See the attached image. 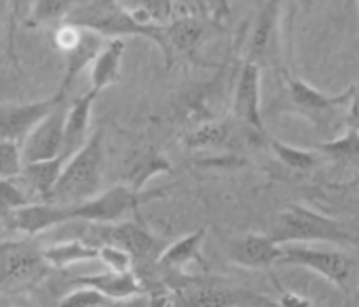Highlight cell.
<instances>
[{
  "label": "cell",
  "mask_w": 359,
  "mask_h": 307,
  "mask_svg": "<svg viewBox=\"0 0 359 307\" xmlns=\"http://www.w3.org/2000/svg\"><path fill=\"white\" fill-rule=\"evenodd\" d=\"M64 23H72V25H77L81 29L95 31L102 37L147 39V41L158 46L165 66L171 67L173 62H175L171 44H169L168 27L142 25L121 6L119 0H87Z\"/></svg>",
  "instance_id": "1"
},
{
  "label": "cell",
  "mask_w": 359,
  "mask_h": 307,
  "mask_svg": "<svg viewBox=\"0 0 359 307\" xmlns=\"http://www.w3.org/2000/svg\"><path fill=\"white\" fill-rule=\"evenodd\" d=\"M283 90L271 114H294L316 127L319 132H329L337 127V121L346 117V108L353 95V85L340 95H327L319 88L311 87L306 81L280 71Z\"/></svg>",
  "instance_id": "2"
},
{
  "label": "cell",
  "mask_w": 359,
  "mask_h": 307,
  "mask_svg": "<svg viewBox=\"0 0 359 307\" xmlns=\"http://www.w3.org/2000/svg\"><path fill=\"white\" fill-rule=\"evenodd\" d=\"M273 240L285 244H337L350 246L358 238L350 233L342 221L329 217L325 213L311 210L308 205L290 204L277 215V219L269 228Z\"/></svg>",
  "instance_id": "3"
},
{
  "label": "cell",
  "mask_w": 359,
  "mask_h": 307,
  "mask_svg": "<svg viewBox=\"0 0 359 307\" xmlns=\"http://www.w3.org/2000/svg\"><path fill=\"white\" fill-rule=\"evenodd\" d=\"M104 168V131H95L83 146L69 156L56 189L48 202L74 205L93 198L100 191Z\"/></svg>",
  "instance_id": "4"
},
{
  "label": "cell",
  "mask_w": 359,
  "mask_h": 307,
  "mask_svg": "<svg viewBox=\"0 0 359 307\" xmlns=\"http://www.w3.org/2000/svg\"><path fill=\"white\" fill-rule=\"evenodd\" d=\"M168 189H150L137 191L129 184H114L111 189L98 192L96 196L85 202L66 205V219L87 221V223H118L127 215H135L144 204L152 200H161L168 194Z\"/></svg>",
  "instance_id": "5"
},
{
  "label": "cell",
  "mask_w": 359,
  "mask_h": 307,
  "mask_svg": "<svg viewBox=\"0 0 359 307\" xmlns=\"http://www.w3.org/2000/svg\"><path fill=\"white\" fill-rule=\"evenodd\" d=\"M279 265H294L317 273L348 294L359 280V261L342 250H321L302 244H285Z\"/></svg>",
  "instance_id": "6"
},
{
  "label": "cell",
  "mask_w": 359,
  "mask_h": 307,
  "mask_svg": "<svg viewBox=\"0 0 359 307\" xmlns=\"http://www.w3.org/2000/svg\"><path fill=\"white\" fill-rule=\"evenodd\" d=\"M283 0H259L256 18L250 25L246 60L259 67L285 71L283 62Z\"/></svg>",
  "instance_id": "7"
},
{
  "label": "cell",
  "mask_w": 359,
  "mask_h": 307,
  "mask_svg": "<svg viewBox=\"0 0 359 307\" xmlns=\"http://www.w3.org/2000/svg\"><path fill=\"white\" fill-rule=\"evenodd\" d=\"M93 233L87 234V240L95 246L114 244L127 250L135 259V265L156 261L160 257L161 242L150 233L142 221H118V223H90Z\"/></svg>",
  "instance_id": "8"
},
{
  "label": "cell",
  "mask_w": 359,
  "mask_h": 307,
  "mask_svg": "<svg viewBox=\"0 0 359 307\" xmlns=\"http://www.w3.org/2000/svg\"><path fill=\"white\" fill-rule=\"evenodd\" d=\"M48 265L44 250L33 240L2 242V292L31 285Z\"/></svg>",
  "instance_id": "9"
},
{
  "label": "cell",
  "mask_w": 359,
  "mask_h": 307,
  "mask_svg": "<svg viewBox=\"0 0 359 307\" xmlns=\"http://www.w3.org/2000/svg\"><path fill=\"white\" fill-rule=\"evenodd\" d=\"M231 110L236 123L267 137L262 117V67L250 60H244L241 71L236 74Z\"/></svg>",
  "instance_id": "10"
},
{
  "label": "cell",
  "mask_w": 359,
  "mask_h": 307,
  "mask_svg": "<svg viewBox=\"0 0 359 307\" xmlns=\"http://www.w3.org/2000/svg\"><path fill=\"white\" fill-rule=\"evenodd\" d=\"M223 252L233 265L254 271L271 269L273 265H279L283 257V246L273 240L269 233H248L225 238Z\"/></svg>",
  "instance_id": "11"
},
{
  "label": "cell",
  "mask_w": 359,
  "mask_h": 307,
  "mask_svg": "<svg viewBox=\"0 0 359 307\" xmlns=\"http://www.w3.org/2000/svg\"><path fill=\"white\" fill-rule=\"evenodd\" d=\"M66 104H60L50 116L27 135L22 142V152L25 163L52 160L64 154V132H66Z\"/></svg>",
  "instance_id": "12"
},
{
  "label": "cell",
  "mask_w": 359,
  "mask_h": 307,
  "mask_svg": "<svg viewBox=\"0 0 359 307\" xmlns=\"http://www.w3.org/2000/svg\"><path fill=\"white\" fill-rule=\"evenodd\" d=\"M221 29L219 22L202 14L177 15L168 25V37L173 56L181 54L191 62H198L200 46Z\"/></svg>",
  "instance_id": "13"
},
{
  "label": "cell",
  "mask_w": 359,
  "mask_h": 307,
  "mask_svg": "<svg viewBox=\"0 0 359 307\" xmlns=\"http://www.w3.org/2000/svg\"><path fill=\"white\" fill-rule=\"evenodd\" d=\"M60 104L66 102H60L56 95L44 98V100H37V102L4 104L2 119H0L2 139L14 140V142L22 144L23 140L27 139V135L43 121L44 117L50 116Z\"/></svg>",
  "instance_id": "14"
},
{
  "label": "cell",
  "mask_w": 359,
  "mask_h": 307,
  "mask_svg": "<svg viewBox=\"0 0 359 307\" xmlns=\"http://www.w3.org/2000/svg\"><path fill=\"white\" fill-rule=\"evenodd\" d=\"M171 171V161L163 156L156 146H139L129 152L125 160L123 183L144 191L150 179Z\"/></svg>",
  "instance_id": "15"
},
{
  "label": "cell",
  "mask_w": 359,
  "mask_h": 307,
  "mask_svg": "<svg viewBox=\"0 0 359 307\" xmlns=\"http://www.w3.org/2000/svg\"><path fill=\"white\" fill-rule=\"evenodd\" d=\"M102 35H98L95 31L83 29V37H81L79 44L72 48L69 52H66V69H64V75H62V81H60L58 90L54 95L58 96L60 102H66L69 90L74 88L75 81L83 74V69L90 64H95L98 52L102 50Z\"/></svg>",
  "instance_id": "16"
},
{
  "label": "cell",
  "mask_w": 359,
  "mask_h": 307,
  "mask_svg": "<svg viewBox=\"0 0 359 307\" xmlns=\"http://www.w3.org/2000/svg\"><path fill=\"white\" fill-rule=\"evenodd\" d=\"M66 161L67 156L62 154V156H56L52 160L25 163V168L18 179L27 189V192L35 202H48L56 184H58L60 177H62Z\"/></svg>",
  "instance_id": "17"
},
{
  "label": "cell",
  "mask_w": 359,
  "mask_h": 307,
  "mask_svg": "<svg viewBox=\"0 0 359 307\" xmlns=\"http://www.w3.org/2000/svg\"><path fill=\"white\" fill-rule=\"evenodd\" d=\"M72 285H88L95 286L96 290H100L106 294L110 300L114 301H127L133 296H140V294H147L144 286L140 282V278L137 277L135 269L125 271V273H118V271H106L100 275H81V277L72 278L67 286Z\"/></svg>",
  "instance_id": "18"
},
{
  "label": "cell",
  "mask_w": 359,
  "mask_h": 307,
  "mask_svg": "<svg viewBox=\"0 0 359 307\" xmlns=\"http://www.w3.org/2000/svg\"><path fill=\"white\" fill-rule=\"evenodd\" d=\"M98 90L90 88L87 93L77 96L66 114V132H64V154L67 158L74 156L88 140V127H90V114L98 98Z\"/></svg>",
  "instance_id": "19"
},
{
  "label": "cell",
  "mask_w": 359,
  "mask_h": 307,
  "mask_svg": "<svg viewBox=\"0 0 359 307\" xmlns=\"http://www.w3.org/2000/svg\"><path fill=\"white\" fill-rule=\"evenodd\" d=\"M205 238V228H198L191 234H184L179 240L171 242L161 250L158 265L165 273H184V267L191 264H202V244Z\"/></svg>",
  "instance_id": "20"
},
{
  "label": "cell",
  "mask_w": 359,
  "mask_h": 307,
  "mask_svg": "<svg viewBox=\"0 0 359 307\" xmlns=\"http://www.w3.org/2000/svg\"><path fill=\"white\" fill-rule=\"evenodd\" d=\"M125 50V39H110L108 44H104L90 67V88L102 93L106 88L118 85L121 81V62Z\"/></svg>",
  "instance_id": "21"
},
{
  "label": "cell",
  "mask_w": 359,
  "mask_h": 307,
  "mask_svg": "<svg viewBox=\"0 0 359 307\" xmlns=\"http://www.w3.org/2000/svg\"><path fill=\"white\" fill-rule=\"evenodd\" d=\"M119 2L142 25L168 27L177 18V0H119Z\"/></svg>",
  "instance_id": "22"
},
{
  "label": "cell",
  "mask_w": 359,
  "mask_h": 307,
  "mask_svg": "<svg viewBox=\"0 0 359 307\" xmlns=\"http://www.w3.org/2000/svg\"><path fill=\"white\" fill-rule=\"evenodd\" d=\"M44 257L52 267L64 269L74 264H85V261L98 259V246L90 244L88 240L58 242V244H52L50 248L44 250Z\"/></svg>",
  "instance_id": "23"
},
{
  "label": "cell",
  "mask_w": 359,
  "mask_h": 307,
  "mask_svg": "<svg viewBox=\"0 0 359 307\" xmlns=\"http://www.w3.org/2000/svg\"><path fill=\"white\" fill-rule=\"evenodd\" d=\"M83 2H87V0H35L29 20L25 25L41 27V25L64 23Z\"/></svg>",
  "instance_id": "24"
},
{
  "label": "cell",
  "mask_w": 359,
  "mask_h": 307,
  "mask_svg": "<svg viewBox=\"0 0 359 307\" xmlns=\"http://www.w3.org/2000/svg\"><path fill=\"white\" fill-rule=\"evenodd\" d=\"M231 137V127L225 121H200L184 135L183 144L191 150L219 148Z\"/></svg>",
  "instance_id": "25"
},
{
  "label": "cell",
  "mask_w": 359,
  "mask_h": 307,
  "mask_svg": "<svg viewBox=\"0 0 359 307\" xmlns=\"http://www.w3.org/2000/svg\"><path fill=\"white\" fill-rule=\"evenodd\" d=\"M265 140H267V144L271 148V152L277 156V160L288 169H294V171H309V169L316 168V152L306 150V148L292 146V144H286L283 140L273 139L269 135L265 137Z\"/></svg>",
  "instance_id": "26"
},
{
  "label": "cell",
  "mask_w": 359,
  "mask_h": 307,
  "mask_svg": "<svg viewBox=\"0 0 359 307\" xmlns=\"http://www.w3.org/2000/svg\"><path fill=\"white\" fill-rule=\"evenodd\" d=\"M327 158L337 163H358L359 161V131L346 129L344 135L325 140L319 144Z\"/></svg>",
  "instance_id": "27"
},
{
  "label": "cell",
  "mask_w": 359,
  "mask_h": 307,
  "mask_svg": "<svg viewBox=\"0 0 359 307\" xmlns=\"http://www.w3.org/2000/svg\"><path fill=\"white\" fill-rule=\"evenodd\" d=\"M114 303L106 294L96 290L95 286L88 285H72L66 296L60 298V306H77V307H98Z\"/></svg>",
  "instance_id": "28"
},
{
  "label": "cell",
  "mask_w": 359,
  "mask_h": 307,
  "mask_svg": "<svg viewBox=\"0 0 359 307\" xmlns=\"http://www.w3.org/2000/svg\"><path fill=\"white\" fill-rule=\"evenodd\" d=\"M25 168V160H23L22 144L14 142V140L2 139V146H0V177L2 179H15Z\"/></svg>",
  "instance_id": "29"
},
{
  "label": "cell",
  "mask_w": 359,
  "mask_h": 307,
  "mask_svg": "<svg viewBox=\"0 0 359 307\" xmlns=\"http://www.w3.org/2000/svg\"><path fill=\"white\" fill-rule=\"evenodd\" d=\"M35 200L31 198L27 189L20 183V179H2V215L20 210L23 205L33 204Z\"/></svg>",
  "instance_id": "30"
},
{
  "label": "cell",
  "mask_w": 359,
  "mask_h": 307,
  "mask_svg": "<svg viewBox=\"0 0 359 307\" xmlns=\"http://www.w3.org/2000/svg\"><path fill=\"white\" fill-rule=\"evenodd\" d=\"M35 0H8V22H10V31H8V50L15 60V29L18 25H25L29 20L31 10H33Z\"/></svg>",
  "instance_id": "31"
},
{
  "label": "cell",
  "mask_w": 359,
  "mask_h": 307,
  "mask_svg": "<svg viewBox=\"0 0 359 307\" xmlns=\"http://www.w3.org/2000/svg\"><path fill=\"white\" fill-rule=\"evenodd\" d=\"M98 259L102 261L110 271H118V273H125V271L135 269V259L127 252V250L114 246V244H102L98 246Z\"/></svg>",
  "instance_id": "32"
},
{
  "label": "cell",
  "mask_w": 359,
  "mask_h": 307,
  "mask_svg": "<svg viewBox=\"0 0 359 307\" xmlns=\"http://www.w3.org/2000/svg\"><path fill=\"white\" fill-rule=\"evenodd\" d=\"M191 10L192 14H202L219 22L229 14L227 0H177Z\"/></svg>",
  "instance_id": "33"
},
{
  "label": "cell",
  "mask_w": 359,
  "mask_h": 307,
  "mask_svg": "<svg viewBox=\"0 0 359 307\" xmlns=\"http://www.w3.org/2000/svg\"><path fill=\"white\" fill-rule=\"evenodd\" d=\"M81 37H83V29L72 23H60L58 29L54 33V44L56 48L64 52H69L79 44Z\"/></svg>",
  "instance_id": "34"
},
{
  "label": "cell",
  "mask_w": 359,
  "mask_h": 307,
  "mask_svg": "<svg viewBox=\"0 0 359 307\" xmlns=\"http://www.w3.org/2000/svg\"><path fill=\"white\" fill-rule=\"evenodd\" d=\"M346 129H353V131H359V83L353 85V95L348 102V108H346V117H344Z\"/></svg>",
  "instance_id": "35"
},
{
  "label": "cell",
  "mask_w": 359,
  "mask_h": 307,
  "mask_svg": "<svg viewBox=\"0 0 359 307\" xmlns=\"http://www.w3.org/2000/svg\"><path fill=\"white\" fill-rule=\"evenodd\" d=\"M277 286H279V296L275 300L280 306H311L313 303V300H309L308 296H300L292 290H285V288H280L279 282H277Z\"/></svg>",
  "instance_id": "36"
},
{
  "label": "cell",
  "mask_w": 359,
  "mask_h": 307,
  "mask_svg": "<svg viewBox=\"0 0 359 307\" xmlns=\"http://www.w3.org/2000/svg\"><path fill=\"white\" fill-rule=\"evenodd\" d=\"M294 2H296V4H300L302 8H306V10L313 6V0H294Z\"/></svg>",
  "instance_id": "37"
},
{
  "label": "cell",
  "mask_w": 359,
  "mask_h": 307,
  "mask_svg": "<svg viewBox=\"0 0 359 307\" xmlns=\"http://www.w3.org/2000/svg\"><path fill=\"white\" fill-rule=\"evenodd\" d=\"M355 2H358V8H359V0H355Z\"/></svg>",
  "instance_id": "38"
}]
</instances>
